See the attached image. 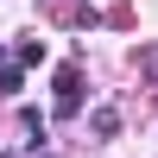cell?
Listing matches in <instances>:
<instances>
[{"instance_id":"1","label":"cell","mask_w":158,"mask_h":158,"mask_svg":"<svg viewBox=\"0 0 158 158\" xmlns=\"http://www.w3.org/2000/svg\"><path fill=\"white\" fill-rule=\"evenodd\" d=\"M76 89H82V82H76V70H63V76H57V114H76V101H82Z\"/></svg>"},{"instance_id":"2","label":"cell","mask_w":158,"mask_h":158,"mask_svg":"<svg viewBox=\"0 0 158 158\" xmlns=\"http://www.w3.org/2000/svg\"><path fill=\"white\" fill-rule=\"evenodd\" d=\"M19 89H25V76L13 70V63H0V95H19Z\"/></svg>"},{"instance_id":"3","label":"cell","mask_w":158,"mask_h":158,"mask_svg":"<svg viewBox=\"0 0 158 158\" xmlns=\"http://www.w3.org/2000/svg\"><path fill=\"white\" fill-rule=\"evenodd\" d=\"M146 63H152V70H158V44H152V51H146Z\"/></svg>"}]
</instances>
